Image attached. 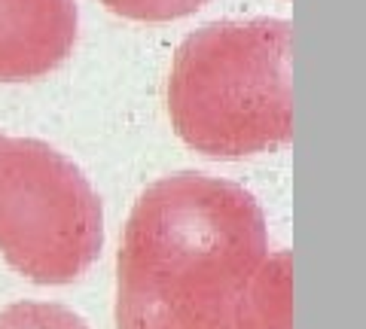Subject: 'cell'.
<instances>
[{"instance_id":"1","label":"cell","mask_w":366,"mask_h":329,"mask_svg":"<svg viewBox=\"0 0 366 329\" xmlns=\"http://www.w3.org/2000/svg\"><path fill=\"white\" fill-rule=\"evenodd\" d=\"M266 217L250 192L180 171L137 198L117 263L119 329H266Z\"/></svg>"},{"instance_id":"2","label":"cell","mask_w":366,"mask_h":329,"mask_svg":"<svg viewBox=\"0 0 366 329\" xmlns=\"http://www.w3.org/2000/svg\"><path fill=\"white\" fill-rule=\"evenodd\" d=\"M174 131L196 153L242 158L293 134V28L284 19L217 21L189 34L168 76Z\"/></svg>"},{"instance_id":"3","label":"cell","mask_w":366,"mask_h":329,"mask_svg":"<svg viewBox=\"0 0 366 329\" xmlns=\"http://www.w3.org/2000/svg\"><path fill=\"white\" fill-rule=\"evenodd\" d=\"M104 244V211L83 171L49 143L0 134V253L34 283H71Z\"/></svg>"},{"instance_id":"4","label":"cell","mask_w":366,"mask_h":329,"mask_svg":"<svg viewBox=\"0 0 366 329\" xmlns=\"http://www.w3.org/2000/svg\"><path fill=\"white\" fill-rule=\"evenodd\" d=\"M74 0H0V83L55 71L76 40Z\"/></svg>"},{"instance_id":"5","label":"cell","mask_w":366,"mask_h":329,"mask_svg":"<svg viewBox=\"0 0 366 329\" xmlns=\"http://www.w3.org/2000/svg\"><path fill=\"white\" fill-rule=\"evenodd\" d=\"M0 329H89L79 314L55 302H13L0 311Z\"/></svg>"},{"instance_id":"6","label":"cell","mask_w":366,"mask_h":329,"mask_svg":"<svg viewBox=\"0 0 366 329\" xmlns=\"http://www.w3.org/2000/svg\"><path fill=\"white\" fill-rule=\"evenodd\" d=\"M113 13L137 21H171L180 16L196 13L208 0H101Z\"/></svg>"}]
</instances>
